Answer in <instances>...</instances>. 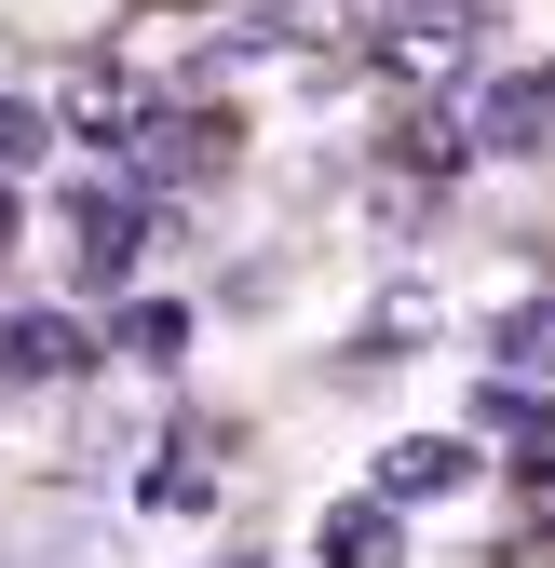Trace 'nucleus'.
<instances>
[{
	"label": "nucleus",
	"instance_id": "1",
	"mask_svg": "<svg viewBox=\"0 0 555 568\" xmlns=\"http://www.w3.org/2000/svg\"><path fill=\"white\" fill-rule=\"evenodd\" d=\"M474 41H488V0H393V14H380V68H393V82H461V68H474Z\"/></svg>",
	"mask_w": 555,
	"mask_h": 568
},
{
	"label": "nucleus",
	"instance_id": "11",
	"mask_svg": "<svg viewBox=\"0 0 555 568\" xmlns=\"http://www.w3.org/2000/svg\"><path fill=\"white\" fill-rule=\"evenodd\" d=\"M54 135H68V122H54L41 95H0V176H28V163L54 150Z\"/></svg>",
	"mask_w": 555,
	"mask_h": 568
},
{
	"label": "nucleus",
	"instance_id": "7",
	"mask_svg": "<svg viewBox=\"0 0 555 568\" xmlns=\"http://www.w3.org/2000/svg\"><path fill=\"white\" fill-rule=\"evenodd\" d=\"M474 434L528 447V474H542V460H555V393H528V379H488V393H474Z\"/></svg>",
	"mask_w": 555,
	"mask_h": 568
},
{
	"label": "nucleus",
	"instance_id": "10",
	"mask_svg": "<svg viewBox=\"0 0 555 568\" xmlns=\"http://www.w3.org/2000/svg\"><path fill=\"white\" fill-rule=\"evenodd\" d=\"M135 501H150V515H203V501H218V474H203V447H163L150 474H135Z\"/></svg>",
	"mask_w": 555,
	"mask_h": 568
},
{
	"label": "nucleus",
	"instance_id": "5",
	"mask_svg": "<svg viewBox=\"0 0 555 568\" xmlns=\"http://www.w3.org/2000/svg\"><path fill=\"white\" fill-rule=\"evenodd\" d=\"M312 568H406V515L380 501H325V528H312Z\"/></svg>",
	"mask_w": 555,
	"mask_h": 568
},
{
	"label": "nucleus",
	"instance_id": "9",
	"mask_svg": "<svg viewBox=\"0 0 555 568\" xmlns=\"http://www.w3.org/2000/svg\"><path fill=\"white\" fill-rule=\"evenodd\" d=\"M109 352H122V366H176V352H190V312H176V298H135V312L109 325Z\"/></svg>",
	"mask_w": 555,
	"mask_h": 568
},
{
	"label": "nucleus",
	"instance_id": "2",
	"mask_svg": "<svg viewBox=\"0 0 555 568\" xmlns=\"http://www.w3.org/2000/svg\"><path fill=\"white\" fill-rule=\"evenodd\" d=\"M54 244H68V271H82V284H122L135 257H150V190H68Z\"/></svg>",
	"mask_w": 555,
	"mask_h": 568
},
{
	"label": "nucleus",
	"instance_id": "8",
	"mask_svg": "<svg viewBox=\"0 0 555 568\" xmlns=\"http://www.w3.org/2000/svg\"><path fill=\"white\" fill-rule=\"evenodd\" d=\"M488 366H502V379H555V298H515V312L488 325Z\"/></svg>",
	"mask_w": 555,
	"mask_h": 568
},
{
	"label": "nucleus",
	"instance_id": "3",
	"mask_svg": "<svg viewBox=\"0 0 555 568\" xmlns=\"http://www.w3.org/2000/svg\"><path fill=\"white\" fill-rule=\"evenodd\" d=\"M461 135H474V150H502V163L555 150V68H515V82H488V95L461 109Z\"/></svg>",
	"mask_w": 555,
	"mask_h": 568
},
{
	"label": "nucleus",
	"instance_id": "12",
	"mask_svg": "<svg viewBox=\"0 0 555 568\" xmlns=\"http://www.w3.org/2000/svg\"><path fill=\"white\" fill-rule=\"evenodd\" d=\"M14 231H28V217H14V176H0V257H14Z\"/></svg>",
	"mask_w": 555,
	"mask_h": 568
},
{
	"label": "nucleus",
	"instance_id": "13",
	"mask_svg": "<svg viewBox=\"0 0 555 568\" xmlns=\"http://www.w3.org/2000/svg\"><path fill=\"white\" fill-rule=\"evenodd\" d=\"M231 568H244V555H231Z\"/></svg>",
	"mask_w": 555,
	"mask_h": 568
},
{
	"label": "nucleus",
	"instance_id": "6",
	"mask_svg": "<svg viewBox=\"0 0 555 568\" xmlns=\"http://www.w3.org/2000/svg\"><path fill=\"white\" fill-rule=\"evenodd\" d=\"M461 474H474L461 434H393V447H380V501H393V515H406V501H447Z\"/></svg>",
	"mask_w": 555,
	"mask_h": 568
},
{
	"label": "nucleus",
	"instance_id": "4",
	"mask_svg": "<svg viewBox=\"0 0 555 568\" xmlns=\"http://www.w3.org/2000/svg\"><path fill=\"white\" fill-rule=\"evenodd\" d=\"M82 366H95V338L68 325V312H14V325H0V379H28V393H68Z\"/></svg>",
	"mask_w": 555,
	"mask_h": 568
}]
</instances>
